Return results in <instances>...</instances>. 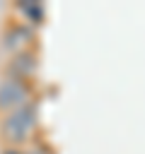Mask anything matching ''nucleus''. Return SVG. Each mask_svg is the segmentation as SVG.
Instances as JSON below:
<instances>
[{
  "mask_svg": "<svg viewBox=\"0 0 145 154\" xmlns=\"http://www.w3.org/2000/svg\"><path fill=\"white\" fill-rule=\"evenodd\" d=\"M27 38H29V29H24V26H12V29L7 31V36H5V46H7V48H17V46H22Z\"/></svg>",
  "mask_w": 145,
  "mask_h": 154,
  "instance_id": "nucleus-3",
  "label": "nucleus"
},
{
  "mask_svg": "<svg viewBox=\"0 0 145 154\" xmlns=\"http://www.w3.org/2000/svg\"><path fill=\"white\" fill-rule=\"evenodd\" d=\"M12 67L19 72V77L22 75H27L31 67H34V60H31V55H17L14 58V63H12Z\"/></svg>",
  "mask_w": 145,
  "mask_h": 154,
  "instance_id": "nucleus-5",
  "label": "nucleus"
},
{
  "mask_svg": "<svg viewBox=\"0 0 145 154\" xmlns=\"http://www.w3.org/2000/svg\"><path fill=\"white\" fill-rule=\"evenodd\" d=\"M17 7H19V12H22L24 17H29L31 22H39V19H41V14H44V10H41V5H39V2H19Z\"/></svg>",
  "mask_w": 145,
  "mask_h": 154,
  "instance_id": "nucleus-4",
  "label": "nucleus"
},
{
  "mask_svg": "<svg viewBox=\"0 0 145 154\" xmlns=\"http://www.w3.org/2000/svg\"><path fill=\"white\" fill-rule=\"evenodd\" d=\"M31 154H39V152H31Z\"/></svg>",
  "mask_w": 145,
  "mask_h": 154,
  "instance_id": "nucleus-6",
  "label": "nucleus"
},
{
  "mask_svg": "<svg viewBox=\"0 0 145 154\" xmlns=\"http://www.w3.org/2000/svg\"><path fill=\"white\" fill-rule=\"evenodd\" d=\"M34 116H36V113H34V106H29V103L14 108V111L2 120V135H5L10 142H22V140H27V135L31 132L34 120H36Z\"/></svg>",
  "mask_w": 145,
  "mask_h": 154,
  "instance_id": "nucleus-1",
  "label": "nucleus"
},
{
  "mask_svg": "<svg viewBox=\"0 0 145 154\" xmlns=\"http://www.w3.org/2000/svg\"><path fill=\"white\" fill-rule=\"evenodd\" d=\"M27 84L19 79V77H7L0 82V108L7 111V108H19L24 106V99H27Z\"/></svg>",
  "mask_w": 145,
  "mask_h": 154,
  "instance_id": "nucleus-2",
  "label": "nucleus"
}]
</instances>
